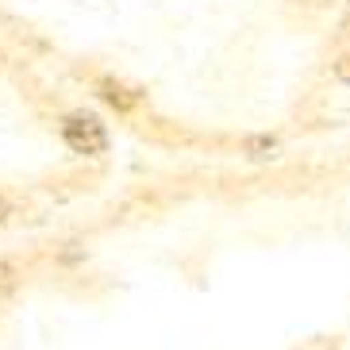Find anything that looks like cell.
Returning <instances> with one entry per match:
<instances>
[{
  "instance_id": "cell-2",
  "label": "cell",
  "mask_w": 350,
  "mask_h": 350,
  "mask_svg": "<svg viewBox=\"0 0 350 350\" xmlns=\"http://www.w3.org/2000/svg\"><path fill=\"white\" fill-rule=\"evenodd\" d=\"M12 281H16V278H12V266H8V262H0V297L12 288Z\"/></svg>"
},
{
  "instance_id": "cell-1",
  "label": "cell",
  "mask_w": 350,
  "mask_h": 350,
  "mask_svg": "<svg viewBox=\"0 0 350 350\" xmlns=\"http://www.w3.org/2000/svg\"><path fill=\"white\" fill-rule=\"evenodd\" d=\"M62 139L77 154H104V146H108V135L96 124V116H81V112L62 124Z\"/></svg>"
},
{
  "instance_id": "cell-3",
  "label": "cell",
  "mask_w": 350,
  "mask_h": 350,
  "mask_svg": "<svg viewBox=\"0 0 350 350\" xmlns=\"http://www.w3.org/2000/svg\"><path fill=\"white\" fill-rule=\"evenodd\" d=\"M0 219H4V200H0Z\"/></svg>"
}]
</instances>
